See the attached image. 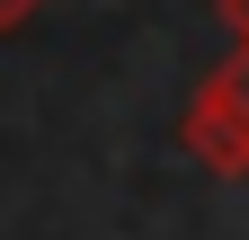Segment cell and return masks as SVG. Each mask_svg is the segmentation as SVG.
Masks as SVG:
<instances>
[{"instance_id": "obj_1", "label": "cell", "mask_w": 249, "mask_h": 240, "mask_svg": "<svg viewBox=\"0 0 249 240\" xmlns=\"http://www.w3.org/2000/svg\"><path fill=\"white\" fill-rule=\"evenodd\" d=\"M178 142H187V160H205L213 178H249V45L223 71H205V89L187 98Z\"/></svg>"}, {"instance_id": "obj_2", "label": "cell", "mask_w": 249, "mask_h": 240, "mask_svg": "<svg viewBox=\"0 0 249 240\" xmlns=\"http://www.w3.org/2000/svg\"><path fill=\"white\" fill-rule=\"evenodd\" d=\"M213 18H223V27H231V36L249 45V0H213Z\"/></svg>"}, {"instance_id": "obj_3", "label": "cell", "mask_w": 249, "mask_h": 240, "mask_svg": "<svg viewBox=\"0 0 249 240\" xmlns=\"http://www.w3.org/2000/svg\"><path fill=\"white\" fill-rule=\"evenodd\" d=\"M36 9H45V0H0V27H27Z\"/></svg>"}]
</instances>
